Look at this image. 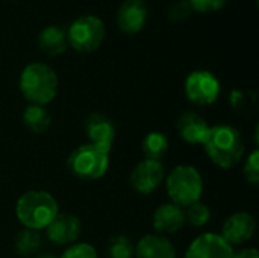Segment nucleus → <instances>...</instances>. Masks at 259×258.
Segmentation results:
<instances>
[{
    "label": "nucleus",
    "mask_w": 259,
    "mask_h": 258,
    "mask_svg": "<svg viewBox=\"0 0 259 258\" xmlns=\"http://www.w3.org/2000/svg\"><path fill=\"white\" fill-rule=\"evenodd\" d=\"M83 131L88 140L87 143L93 144L105 154H111L115 143L117 129L115 123L108 116L102 113H91L85 119Z\"/></svg>",
    "instance_id": "9"
},
{
    "label": "nucleus",
    "mask_w": 259,
    "mask_h": 258,
    "mask_svg": "<svg viewBox=\"0 0 259 258\" xmlns=\"http://www.w3.org/2000/svg\"><path fill=\"white\" fill-rule=\"evenodd\" d=\"M255 230H256L255 217L247 211H237L226 217V220L222 225L220 236L234 248L247 243L253 237Z\"/></svg>",
    "instance_id": "11"
},
{
    "label": "nucleus",
    "mask_w": 259,
    "mask_h": 258,
    "mask_svg": "<svg viewBox=\"0 0 259 258\" xmlns=\"http://www.w3.org/2000/svg\"><path fill=\"white\" fill-rule=\"evenodd\" d=\"M193 11L197 12H215L220 11L226 0H187Z\"/></svg>",
    "instance_id": "26"
},
{
    "label": "nucleus",
    "mask_w": 259,
    "mask_h": 258,
    "mask_svg": "<svg viewBox=\"0 0 259 258\" xmlns=\"http://www.w3.org/2000/svg\"><path fill=\"white\" fill-rule=\"evenodd\" d=\"M137 258H176L175 245L161 234H144L135 245Z\"/></svg>",
    "instance_id": "16"
},
{
    "label": "nucleus",
    "mask_w": 259,
    "mask_h": 258,
    "mask_svg": "<svg viewBox=\"0 0 259 258\" xmlns=\"http://www.w3.org/2000/svg\"><path fill=\"white\" fill-rule=\"evenodd\" d=\"M65 33L68 46L80 53H91L102 46L106 27L99 17L82 15L70 24Z\"/></svg>",
    "instance_id": "6"
},
{
    "label": "nucleus",
    "mask_w": 259,
    "mask_h": 258,
    "mask_svg": "<svg viewBox=\"0 0 259 258\" xmlns=\"http://www.w3.org/2000/svg\"><path fill=\"white\" fill-rule=\"evenodd\" d=\"M244 160V164H243V176L244 179L256 187L259 184V151L258 149H253Z\"/></svg>",
    "instance_id": "23"
},
{
    "label": "nucleus",
    "mask_w": 259,
    "mask_h": 258,
    "mask_svg": "<svg viewBox=\"0 0 259 258\" xmlns=\"http://www.w3.org/2000/svg\"><path fill=\"white\" fill-rule=\"evenodd\" d=\"M23 125L32 134L39 135L49 131L52 125V116L46 109V106L29 103L23 111Z\"/></svg>",
    "instance_id": "18"
},
{
    "label": "nucleus",
    "mask_w": 259,
    "mask_h": 258,
    "mask_svg": "<svg viewBox=\"0 0 259 258\" xmlns=\"http://www.w3.org/2000/svg\"><path fill=\"white\" fill-rule=\"evenodd\" d=\"M147 5L144 0H126L117 11V24L124 33H138L147 21Z\"/></svg>",
    "instance_id": "15"
},
{
    "label": "nucleus",
    "mask_w": 259,
    "mask_h": 258,
    "mask_svg": "<svg viewBox=\"0 0 259 258\" xmlns=\"http://www.w3.org/2000/svg\"><path fill=\"white\" fill-rule=\"evenodd\" d=\"M164 181L170 202L182 208L199 202L203 195V176L200 170L191 164H179L173 167Z\"/></svg>",
    "instance_id": "4"
},
{
    "label": "nucleus",
    "mask_w": 259,
    "mask_h": 258,
    "mask_svg": "<svg viewBox=\"0 0 259 258\" xmlns=\"http://www.w3.org/2000/svg\"><path fill=\"white\" fill-rule=\"evenodd\" d=\"M165 179V167L162 161L141 160L135 164L129 175L131 187L140 195H152L156 192Z\"/></svg>",
    "instance_id": "8"
},
{
    "label": "nucleus",
    "mask_w": 259,
    "mask_h": 258,
    "mask_svg": "<svg viewBox=\"0 0 259 258\" xmlns=\"http://www.w3.org/2000/svg\"><path fill=\"white\" fill-rule=\"evenodd\" d=\"M152 225L156 234H161V236L176 234L185 225V211L182 207L173 202L161 204L153 213Z\"/></svg>",
    "instance_id": "14"
},
{
    "label": "nucleus",
    "mask_w": 259,
    "mask_h": 258,
    "mask_svg": "<svg viewBox=\"0 0 259 258\" xmlns=\"http://www.w3.org/2000/svg\"><path fill=\"white\" fill-rule=\"evenodd\" d=\"M187 99L197 106H209L217 102L222 93V85L217 76L208 70L191 71L184 84Z\"/></svg>",
    "instance_id": "7"
},
{
    "label": "nucleus",
    "mask_w": 259,
    "mask_h": 258,
    "mask_svg": "<svg viewBox=\"0 0 259 258\" xmlns=\"http://www.w3.org/2000/svg\"><path fill=\"white\" fill-rule=\"evenodd\" d=\"M234 252L219 233H203L190 243L184 258H234Z\"/></svg>",
    "instance_id": "10"
},
{
    "label": "nucleus",
    "mask_w": 259,
    "mask_h": 258,
    "mask_svg": "<svg viewBox=\"0 0 259 258\" xmlns=\"http://www.w3.org/2000/svg\"><path fill=\"white\" fill-rule=\"evenodd\" d=\"M170 148V141L164 132L159 131H152L146 134L141 143V151L144 154L146 160H153V161H161Z\"/></svg>",
    "instance_id": "20"
},
{
    "label": "nucleus",
    "mask_w": 259,
    "mask_h": 258,
    "mask_svg": "<svg viewBox=\"0 0 259 258\" xmlns=\"http://www.w3.org/2000/svg\"><path fill=\"white\" fill-rule=\"evenodd\" d=\"M82 233V222L71 213H58L46 228L49 242L56 246H70L77 242Z\"/></svg>",
    "instance_id": "12"
},
{
    "label": "nucleus",
    "mask_w": 259,
    "mask_h": 258,
    "mask_svg": "<svg viewBox=\"0 0 259 258\" xmlns=\"http://www.w3.org/2000/svg\"><path fill=\"white\" fill-rule=\"evenodd\" d=\"M68 172L80 181H97L109 169V154L102 152L90 143L80 144L67 158Z\"/></svg>",
    "instance_id": "5"
},
{
    "label": "nucleus",
    "mask_w": 259,
    "mask_h": 258,
    "mask_svg": "<svg viewBox=\"0 0 259 258\" xmlns=\"http://www.w3.org/2000/svg\"><path fill=\"white\" fill-rule=\"evenodd\" d=\"M175 126L181 140L188 144H202L209 131V125L205 117L196 111H184L176 119Z\"/></svg>",
    "instance_id": "13"
},
{
    "label": "nucleus",
    "mask_w": 259,
    "mask_h": 258,
    "mask_svg": "<svg viewBox=\"0 0 259 258\" xmlns=\"http://www.w3.org/2000/svg\"><path fill=\"white\" fill-rule=\"evenodd\" d=\"M58 75L44 62L27 64L18 79V88L23 97L32 105L46 106L58 94Z\"/></svg>",
    "instance_id": "3"
},
{
    "label": "nucleus",
    "mask_w": 259,
    "mask_h": 258,
    "mask_svg": "<svg viewBox=\"0 0 259 258\" xmlns=\"http://www.w3.org/2000/svg\"><path fill=\"white\" fill-rule=\"evenodd\" d=\"M33 258H59V257H56V255H53V254H50V252H42V254H36Z\"/></svg>",
    "instance_id": "28"
},
{
    "label": "nucleus",
    "mask_w": 259,
    "mask_h": 258,
    "mask_svg": "<svg viewBox=\"0 0 259 258\" xmlns=\"http://www.w3.org/2000/svg\"><path fill=\"white\" fill-rule=\"evenodd\" d=\"M58 213V201L46 190H29L23 193L15 204L17 220L23 228L32 231L46 230Z\"/></svg>",
    "instance_id": "2"
},
{
    "label": "nucleus",
    "mask_w": 259,
    "mask_h": 258,
    "mask_svg": "<svg viewBox=\"0 0 259 258\" xmlns=\"http://www.w3.org/2000/svg\"><path fill=\"white\" fill-rule=\"evenodd\" d=\"M202 146L211 163L226 170L240 164L246 154L240 131L228 123H217L209 126Z\"/></svg>",
    "instance_id": "1"
},
{
    "label": "nucleus",
    "mask_w": 259,
    "mask_h": 258,
    "mask_svg": "<svg viewBox=\"0 0 259 258\" xmlns=\"http://www.w3.org/2000/svg\"><path fill=\"white\" fill-rule=\"evenodd\" d=\"M184 211H185V222H188L194 228L205 227L211 219V208L200 201L188 205L187 208H184Z\"/></svg>",
    "instance_id": "22"
},
{
    "label": "nucleus",
    "mask_w": 259,
    "mask_h": 258,
    "mask_svg": "<svg viewBox=\"0 0 259 258\" xmlns=\"http://www.w3.org/2000/svg\"><path fill=\"white\" fill-rule=\"evenodd\" d=\"M234 258H259V254L255 248H244L238 252H234Z\"/></svg>",
    "instance_id": "27"
},
{
    "label": "nucleus",
    "mask_w": 259,
    "mask_h": 258,
    "mask_svg": "<svg viewBox=\"0 0 259 258\" xmlns=\"http://www.w3.org/2000/svg\"><path fill=\"white\" fill-rule=\"evenodd\" d=\"M193 9L187 0H178L168 8V18L173 21H184L191 15Z\"/></svg>",
    "instance_id": "25"
},
{
    "label": "nucleus",
    "mask_w": 259,
    "mask_h": 258,
    "mask_svg": "<svg viewBox=\"0 0 259 258\" xmlns=\"http://www.w3.org/2000/svg\"><path fill=\"white\" fill-rule=\"evenodd\" d=\"M38 46L46 55L59 56L68 46L67 33L59 26H47L38 35Z\"/></svg>",
    "instance_id": "17"
},
{
    "label": "nucleus",
    "mask_w": 259,
    "mask_h": 258,
    "mask_svg": "<svg viewBox=\"0 0 259 258\" xmlns=\"http://www.w3.org/2000/svg\"><path fill=\"white\" fill-rule=\"evenodd\" d=\"M106 254L109 258H134L135 245L124 234H115L109 237L106 243Z\"/></svg>",
    "instance_id": "21"
},
{
    "label": "nucleus",
    "mask_w": 259,
    "mask_h": 258,
    "mask_svg": "<svg viewBox=\"0 0 259 258\" xmlns=\"http://www.w3.org/2000/svg\"><path fill=\"white\" fill-rule=\"evenodd\" d=\"M12 248L15 255L20 258H33L36 254H39L41 249V236L38 231L26 230L23 228L18 231L14 237Z\"/></svg>",
    "instance_id": "19"
},
{
    "label": "nucleus",
    "mask_w": 259,
    "mask_h": 258,
    "mask_svg": "<svg viewBox=\"0 0 259 258\" xmlns=\"http://www.w3.org/2000/svg\"><path fill=\"white\" fill-rule=\"evenodd\" d=\"M59 258H99L96 248L87 242H76L65 248Z\"/></svg>",
    "instance_id": "24"
}]
</instances>
